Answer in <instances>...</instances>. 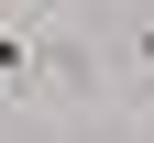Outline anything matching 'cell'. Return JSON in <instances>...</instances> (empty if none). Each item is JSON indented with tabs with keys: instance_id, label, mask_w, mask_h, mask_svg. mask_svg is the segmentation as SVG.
<instances>
[{
	"instance_id": "7a4b0ae2",
	"label": "cell",
	"mask_w": 154,
	"mask_h": 143,
	"mask_svg": "<svg viewBox=\"0 0 154 143\" xmlns=\"http://www.w3.org/2000/svg\"><path fill=\"white\" fill-rule=\"evenodd\" d=\"M0 11H11V0H0Z\"/></svg>"
},
{
	"instance_id": "6da1fadb",
	"label": "cell",
	"mask_w": 154,
	"mask_h": 143,
	"mask_svg": "<svg viewBox=\"0 0 154 143\" xmlns=\"http://www.w3.org/2000/svg\"><path fill=\"white\" fill-rule=\"evenodd\" d=\"M132 44H143V66H154V22H143V33H132Z\"/></svg>"
}]
</instances>
